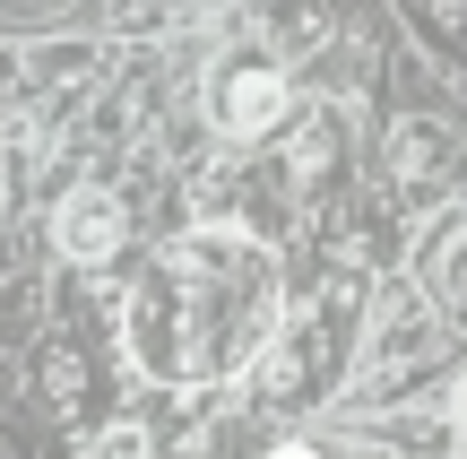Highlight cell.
<instances>
[{
    "mask_svg": "<svg viewBox=\"0 0 467 459\" xmlns=\"http://www.w3.org/2000/svg\"><path fill=\"white\" fill-rule=\"evenodd\" d=\"M260 356H268L260 364V399H303V381H312V339H285V347L268 339Z\"/></svg>",
    "mask_w": 467,
    "mask_h": 459,
    "instance_id": "cell-5",
    "label": "cell"
},
{
    "mask_svg": "<svg viewBox=\"0 0 467 459\" xmlns=\"http://www.w3.org/2000/svg\"><path fill=\"white\" fill-rule=\"evenodd\" d=\"M268 459H329L320 443H268Z\"/></svg>",
    "mask_w": 467,
    "mask_h": 459,
    "instance_id": "cell-9",
    "label": "cell"
},
{
    "mask_svg": "<svg viewBox=\"0 0 467 459\" xmlns=\"http://www.w3.org/2000/svg\"><path fill=\"white\" fill-rule=\"evenodd\" d=\"M399 173H441V156H433V130H399Z\"/></svg>",
    "mask_w": 467,
    "mask_h": 459,
    "instance_id": "cell-8",
    "label": "cell"
},
{
    "mask_svg": "<svg viewBox=\"0 0 467 459\" xmlns=\"http://www.w3.org/2000/svg\"><path fill=\"white\" fill-rule=\"evenodd\" d=\"M121 235H130V217H121L113 191H69L61 217H52V243H61L69 260H113Z\"/></svg>",
    "mask_w": 467,
    "mask_h": 459,
    "instance_id": "cell-3",
    "label": "cell"
},
{
    "mask_svg": "<svg viewBox=\"0 0 467 459\" xmlns=\"http://www.w3.org/2000/svg\"><path fill=\"white\" fill-rule=\"evenodd\" d=\"M208 113H217L225 139H268L285 121V78L268 61H234L217 78V96H208Z\"/></svg>",
    "mask_w": 467,
    "mask_h": 459,
    "instance_id": "cell-2",
    "label": "cell"
},
{
    "mask_svg": "<svg viewBox=\"0 0 467 459\" xmlns=\"http://www.w3.org/2000/svg\"><path fill=\"white\" fill-rule=\"evenodd\" d=\"M87 459H148V425H130V416H121V425H104Z\"/></svg>",
    "mask_w": 467,
    "mask_h": 459,
    "instance_id": "cell-7",
    "label": "cell"
},
{
    "mask_svg": "<svg viewBox=\"0 0 467 459\" xmlns=\"http://www.w3.org/2000/svg\"><path fill=\"white\" fill-rule=\"evenodd\" d=\"M451 433H467V373L451 381Z\"/></svg>",
    "mask_w": 467,
    "mask_h": 459,
    "instance_id": "cell-10",
    "label": "cell"
},
{
    "mask_svg": "<svg viewBox=\"0 0 467 459\" xmlns=\"http://www.w3.org/2000/svg\"><path fill=\"white\" fill-rule=\"evenodd\" d=\"M277 252L243 225H200V235L165 243L156 269L139 277L130 312H121V347L148 381L200 391V381H234L260 364V347L277 339Z\"/></svg>",
    "mask_w": 467,
    "mask_h": 459,
    "instance_id": "cell-1",
    "label": "cell"
},
{
    "mask_svg": "<svg viewBox=\"0 0 467 459\" xmlns=\"http://www.w3.org/2000/svg\"><path fill=\"white\" fill-rule=\"evenodd\" d=\"M78 391H87L78 356H69V347H52V356H44V399H52V408H78Z\"/></svg>",
    "mask_w": 467,
    "mask_h": 459,
    "instance_id": "cell-6",
    "label": "cell"
},
{
    "mask_svg": "<svg viewBox=\"0 0 467 459\" xmlns=\"http://www.w3.org/2000/svg\"><path fill=\"white\" fill-rule=\"evenodd\" d=\"M424 287H433V304L451 312V321H467V217H451L433 235V252H424Z\"/></svg>",
    "mask_w": 467,
    "mask_h": 459,
    "instance_id": "cell-4",
    "label": "cell"
}]
</instances>
